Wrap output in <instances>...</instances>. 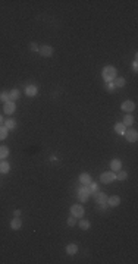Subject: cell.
Wrapping results in <instances>:
<instances>
[{"instance_id": "obj_1", "label": "cell", "mask_w": 138, "mask_h": 264, "mask_svg": "<svg viewBox=\"0 0 138 264\" xmlns=\"http://www.w3.org/2000/svg\"><path fill=\"white\" fill-rule=\"evenodd\" d=\"M101 77H103V79H105L106 82H112L115 78L118 77L116 67H115V66H106V67H103V71H101Z\"/></svg>"}, {"instance_id": "obj_2", "label": "cell", "mask_w": 138, "mask_h": 264, "mask_svg": "<svg viewBox=\"0 0 138 264\" xmlns=\"http://www.w3.org/2000/svg\"><path fill=\"white\" fill-rule=\"evenodd\" d=\"M113 181H116V173H115V172L101 173V176H100V182L101 183H112Z\"/></svg>"}, {"instance_id": "obj_3", "label": "cell", "mask_w": 138, "mask_h": 264, "mask_svg": "<svg viewBox=\"0 0 138 264\" xmlns=\"http://www.w3.org/2000/svg\"><path fill=\"white\" fill-rule=\"evenodd\" d=\"M71 214L74 217H76V219H82V216H84V207L79 206V204H74L71 207Z\"/></svg>"}, {"instance_id": "obj_4", "label": "cell", "mask_w": 138, "mask_h": 264, "mask_svg": "<svg viewBox=\"0 0 138 264\" xmlns=\"http://www.w3.org/2000/svg\"><path fill=\"white\" fill-rule=\"evenodd\" d=\"M90 189H88V187H82L78 189V200L81 202H85L87 200H88V197H90Z\"/></svg>"}, {"instance_id": "obj_5", "label": "cell", "mask_w": 138, "mask_h": 264, "mask_svg": "<svg viewBox=\"0 0 138 264\" xmlns=\"http://www.w3.org/2000/svg\"><path fill=\"white\" fill-rule=\"evenodd\" d=\"M120 109L124 112H126V113H131L132 110H135V103L131 100H126L122 103V106H120Z\"/></svg>"}, {"instance_id": "obj_6", "label": "cell", "mask_w": 138, "mask_h": 264, "mask_svg": "<svg viewBox=\"0 0 138 264\" xmlns=\"http://www.w3.org/2000/svg\"><path fill=\"white\" fill-rule=\"evenodd\" d=\"M15 110H16V104H15V101H6L5 103V113L6 115H13Z\"/></svg>"}, {"instance_id": "obj_7", "label": "cell", "mask_w": 138, "mask_h": 264, "mask_svg": "<svg viewBox=\"0 0 138 264\" xmlns=\"http://www.w3.org/2000/svg\"><path fill=\"white\" fill-rule=\"evenodd\" d=\"M10 227H12V231H19V229L22 227V220H21V217L15 216L13 219L10 220Z\"/></svg>"}, {"instance_id": "obj_8", "label": "cell", "mask_w": 138, "mask_h": 264, "mask_svg": "<svg viewBox=\"0 0 138 264\" xmlns=\"http://www.w3.org/2000/svg\"><path fill=\"white\" fill-rule=\"evenodd\" d=\"M37 92H38V87L35 85V84H29V85H27V88H25V94L28 97H34Z\"/></svg>"}, {"instance_id": "obj_9", "label": "cell", "mask_w": 138, "mask_h": 264, "mask_svg": "<svg viewBox=\"0 0 138 264\" xmlns=\"http://www.w3.org/2000/svg\"><path fill=\"white\" fill-rule=\"evenodd\" d=\"M125 137H126V139H128L129 142H135L138 139V132L135 129H129L125 132Z\"/></svg>"}, {"instance_id": "obj_10", "label": "cell", "mask_w": 138, "mask_h": 264, "mask_svg": "<svg viewBox=\"0 0 138 264\" xmlns=\"http://www.w3.org/2000/svg\"><path fill=\"white\" fill-rule=\"evenodd\" d=\"M38 52H40V54H41L43 57H50L53 54V47L52 46H43Z\"/></svg>"}, {"instance_id": "obj_11", "label": "cell", "mask_w": 138, "mask_h": 264, "mask_svg": "<svg viewBox=\"0 0 138 264\" xmlns=\"http://www.w3.org/2000/svg\"><path fill=\"white\" fill-rule=\"evenodd\" d=\"M94 201L97 204H101V202H106L107 201V195H106L105 192H94Z\"/></svg>"}, {"instance_id": "obj_12", "label": "cell", "mask_w": 138, "mask_h": 264, "mask_svg": "<svg viewBox=\"0 0 138 264\" xmlns=\"http://www.w3.org/2000/svg\"><path fill=\"white\" fill-rule=\"evenodd\" d=\"M110 167H112V172H119L120 169H122V162H120L119 158H113L112 162H110Z\"/></svg>"}, {"instance_id": "obj_13", "label": "cell", "mask_w": 138, "mask_h": 264, "mask_svg": "<svg viewBox=\"0 0 138 264\" xmlns=\"http://www.w3.org/2000/svg\"><path fill=\"white\" fill-rule=\"evenodd\" d=\"M107 206L109 207H118L120 204V198L118 197V195H112V197L107 198Z\"/></svg>"}, {"instance_id": "obj_14", "label": "cell", "mask_w": 138, "mask_h": 264, "mask_svg": "<svg viewBox=\"0 0 138 264\" xmlns=\"http://www.w3.org/2000/svg\"><path fill=\"white\" fill-rule=\"evenodd\" d=\"M79 182L84 185V187H87V185H90L91 183V176L90 173H81L79 175Z\"/></svg>"}, {"instance_id": "obj_15", "label": "cell", "mask_w": 138, "mask_h": 264, "mask_svg": "<svg viewBox=\"0 0 138 264\" xmlns=\"http://www.w3.org/2000/svg\"><path fill=\"white\" fill-rule=\"evenodd\" d=\"M10 170V164L6 162V160H3V162H0V173H9Z\"/></svg>"}, {"instance_id": "obj_16", "label": "cell", "mask_w": 138, "mask_h": 264, "mask_svg": "<svg viewBox=\"0 0 138 264\" xmlns=\"http://www.w3.org/2000/svg\"><path fill=\"white\" fill-rule=\"evenodd\" d=\"M113 81H115L113 84H115V87H116V88H122V87H125V84H126L125 78H122V77H116Z\"/></svg>"}, {"instance_id": "obj_17", "label": "cell", "mask_w": 138, "mask_h": 264, "mask_svg": "<svg viewBox=\"0 0 138 264\" xmlns=\"http://www.w3.org/2000/svg\"><path fill=\"white\" fill-rule=\"evenodd\" d=\"M76 251H78V247H76L75 244H69V245H66V254H68V255H74V254H76Z\"/></svg>"}, {"instance_id": "obj_18", "label": "cell", "mask_w": 138, "mask_h": 264, "mask_svg": "<svg viewBox=\"0 0 138 264\" xmlns=\"http://www.w3.org/2000/svg\"><path fill=\"white\" fill-rule=\"evenodd\" d=\"M19 96H21V92H19V90H16V88H13L12 91H9V100H10V101L18 100Z\"/></svg>"}, {"instance_id": "obj_19", "label": "cell", "mask_w": 138, "mask_h": 264, "mask_svg": "<svg viewBox=\"0 0 138 264\" xmlns=\"http://www.w3.org/2000/svg\"><path fill=\"white\" fill-rule=\"evenodd\" d=\"M115 131H116L119 135H125V132H126V126H125L124 123H116V125H115Z\"/></svg>"}, {"instance_id": "obj_20", "label": "cell", "mask_w": 138, "mask_h": 264, "mask_svg": "<svg viewBox=\"0 0 138 264\" xmlns=\"http://www.w3.org/2000/svg\"><path fill=\"white\" fill-rule=\"evenodd\" d=\"M8 156H9V148L6 145H0V158L5 160Z\"/></svg>"}, {"instance_id": "obj_21", "label": "cell", "mask_w": 138, "mask_h": 264, "mask_svg": "<svg viewBox=\"0 0 138 264\" xmlns=\"http://www.w3.org/2000/svg\"><path fill=\"white\" fill-rule=\"evenodd\" d=\"M5 126L9 131L10 129H15V128H16V120L12 119V117H10V119H8V120H5Z\"/></svg>"}, {"instance_id": "obj_22", "label": "cell", "mask_w": 138, "mask_h": 264, "mask_svg": "<svg viewBox=\"0 0 138 264\" xmlns=\"http://www.w3.org/2000/svg\"><path fill=\"white\" fill-rule=\"evenodd\" d=\"M126 178H128V173L125 172V170L120 169L119 172H116V179H118V181H125Z\"/></svg>"}, {"instance_id": "obj_23", "label": "cell", "mask_w": 138, "mask_h": 264, "mask_svg": "<svg viewBox=\"0 0 138 264\" xmlns=\"http://www.w3.org/2000/svg\"><path fill=\"white\" fill-rule=\"evenodd\" d=\"M8 132H9V129H8L5 125H0V141L8 137Z\"/></svg>"}, {"instance_id": "obj_24", "label": "cell", "mask_w": 138, "mask_h": 264, "mask_svg": "<svg viewBox=\"0 0 138 264\" xmlns=\"http://www.w3.org/2000/svg\"><path fill=\"white\" fill-rule=\"evenodd\" d=\"M122 123H124L125 126H131V125L134 123V117H132L131 115H126V116L124 117V122H122Z\"/></svg>"}, {"instance_id": "obj_25", "label": "cell", "mask_w": 138, "mask_h": 264, "mask_svg": "<svg viewBox=\"0 0 138 264\" xmlns=\"http://www.w3.org/2000/svg\"><path fill=\"white\" fill-rule=\"evenodd\" d=\"M87 187H88V189H90L91 194H94V192H97V189H99V183L91 181V183H90V185H87Z\"/></svg>"}, {"instance_id": "obj_26", "label": "cell", "mask_w": 138, "mask_h": 264, "mask_svg": "<svg viewBox=\"0 0 138 264\" xmlns=\"http://www.w3.org/2000/svg\"><path fill=\"white\" fill-rule=\"evenodd\" d=\"M0 101H3V103L9 101V92H8V91H2V92H0Z\"/></svg>"}, {"instance_id": "obj_27", "label": "cell", "mask_w": 138, "mask_h": 264, "mask_svg": "<svg viewBox=\"0 0 138 264\" xmlns=\"http://www.w3.org/2000/svg\"><path fill=\"white\" fill-rule=\"evenodd\" d=\"M79 227H81L82 231H87V229L90 227V222H88V220H81V222H79Z\"/></svg>"}, {"instance_id": "obj_28", "label": "cell", "mask_w": 138, "mask_h": 264, "mask_svg": "<svg viewBox=\"0 0 138 264\" xmlns=\"http://www.w3.org/2000/svg\"><path fill=\"white\" fill-rule=\"evenodd\" d=\"M76 225V217H74V216H69L68 217V226H75Z\"/></svg>"}, {"instance_id": "obj_29", "label": "cell", "mask_w": 138, "mask_h": 264, "mask_svg": "<svg viewBox=\"0 0 138 264\" xmlns=\"http://www.w3.org/2000/svg\"><path fill=\"white\" fill-rule=\"evenodd\" d=\"M115 90H116V87H115V84H113V82H107V91L113 92Z\"/></svg>"}, {"instance_id": "obj_30", "label": "cell", "mask_w": 138, "mask_h": 264, "mask_svg": "<svg viewBox=\"0 0 138 264\" xmlns=\"http://www.w3.org/2000/svg\"><path fill=\"white\" fill-rule=\"evenodd\" d=\"M29 50H31V52H38L40 48H38V46L35 43H31L29 44Z\"/></svg>"}, {"instance_id": "obj_31", "label": "cell", "mask_w": 138, "mask_h": 264, "mask_svg": "<svg viewBox=\"0 0 138 264\" xmlns=\"http://www.w3.org/2000/svg\"><path fill=\"white\" fill-rule=\"evenodd\" d=\"M107 202H101V204H99V210H101V211H105V210H107Z\"/></svg>"}, {"instance_id": "obj_32", "label": "cell", "mask_w": 138, "mask_h": 264, "mask_svg": "<svg viewBox=\"0 0 138 264\" xmlns=\"http://www.w3.org/2000/svg\"><path fill=\"white\" fill-rule=\"evenodd\" d=\"M132 67H134V71H135V72H137V71H138V65H137V57H135V62L132 63Z\"/></svg>"}, {"instance_id": "obj_33", "label": "cell", "mask_w": 138, "mask_h": 264, "mask_svg": "<svg viewBox=\"0 0 138 264\" xmlns=\"http://www.w3.org/2000/svg\"><path fill=\"white\" fill-rule=\"evenodd\" d=\"M13 214H15L16 217H19L21 214H22V213H21V210H15V211H13Z\"/></svg>"}, {"instance_id": "obj_34", "label": "cell", "mask_w": 138, "mask_h": 264, "mask_svg": "<svg viewBox=\"0 0 138 264\" xmlns=\"http://www.w3.org/2000/svg\"><path fill=\"white\" fill-rule=\"evenodd\" d=\"M3 122H5V120H3V117H2V115H0V125H3Z\"/></svg>"}]
</instances>
